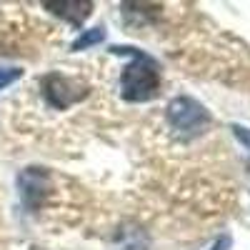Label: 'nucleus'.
<instances>
[{
    "label": "nucleus",
    "mask_w": 250,
    "mask_h": 250,
    "mask_svg": "<svg viewBox=\"0 0 250 250\" xmlns=\"http://www.w3.org/2000/svg\"><path fill=\"white\" fill-rule=\"evenodd\" d=\"M20 75H23V70H20V68H0V90L8 88L10 83H15Z\"/></svg>",
    "instance_id": "0eeeda50"
},
{
    "label": "nucleus",
    "mask_w": 250,
    "mask_h": 250,
    "mask_svg": "<svg viewBox=\"0 0 250 250\" xmlns=\"http://www.w3.org/2000/svg\"><path fill=\"white\" fill-rule=\"evenodd\" d=\"M20 190H23V198L28 203L40 200V193L48 190V175L38 168H28L23 175H20Z\"/></svg>",
    "instance_id": "39448f33"
},
{
    "label": "nucleus",
    "mask_w": 250,
    "mask_h": 250,
    "mask_svg": "<svg viewBox=\"0 0 250 250\" xmlns=\"http://www.w3.org/2000/svg\"><path fill=\"white\" fill-rule=\"evenodd\" d=\"M45 8H50L60 18L70 20L73 25H80V23H85V18L90 15L93 3H85V0H83V3L80 0H62V3H45Z\"/></svg>",
    "instance_id": "20e7f679"
},
{
    "label": "nucleus",
    "mask_w": 250,
    "mask_h": 250,
    "mask_svg": "<svg viewBox=\"0 0 250 250\" xmlns=\"http://www.w3.org/2000/svg\"><path fill=\"white\" fill-rule=\"evenodd\" d=\"M43 93H45L50 105L53 108H60V110L73 105L75 100L85 98V88H80L78 83L62 78V75H48L43 80Z\"/></svg>",
    "instance_id": "7ed1b4c3"
},
{
    "label": "nucleus",
    "mask_w": 250,
    "mask_h": 250,
    "mask_svg": "<svg viewBox=\"0 0 250 250\" xmlns=\"http://www.w3.org/2000/svg\"><path fill=\"white\" fill-rule=\"evenodd\" d=\"M228 248H230V235H223V238H218V240L213 243L210 250H228Z\"/></svg>",
    "instance_id": "1a4fd4ad"
},
{
    "label": "nucleus",
    "mask_w": 250,
    "mask_h": 250,
    "mask_svg": "<svg viewBox=\"0 0 250 250\" xmlns=\"http://www.w3.org/2000/svg\"><path fill=\"white\" fill-rule=\"evenodd\" d=\"M168 120L170 125L183 133V135H198L208 128L210 123V113H208L198 100L193 98H175L170 105H168Z\"/></svg>",
    "instance_id": "f03ea898"
},
{
    "label": "nucleus",
    "mask_w": 250,
    "mask_h": 250,
    "mask_svg": "<svg viewBox=\"0 0 250 250\" xmlns=\"http://www.w3.org/2000/svg\"><path fill=\"white\" fill-rule=\"evenodd\" d=\"M233 130H235V138H238V140L245 145V148L250 150V130H248V128H240V125H235Z\"/></svg>",
    "instance_id": "6e6552de"
},
{
    "label": "nucleus",
    "mask_w": 250,
    "mask_h": 250,
    "mask_svg": "<svg viewBox=\"0 0 250 250\" xmlns=\"http://www.w3.org/2000/svg\"><path fill=\"white\" fill-rule=\"evenodd\" d=\"M105 40V30L103 28H93V30H85L83 33L75 43H73V50H85V48H90V45H98V43H103Z\"/></svg>",
    "instance_id": "423d86ee"
},
{
    "label": "nucleus",
    "mask_w": 250,
    "mask_h": 250,
    "mask_svg": "<svg viewBox=\"0 0 250 250\" xmlns=\"http://www.w3.org/2000/svg\"><path fill=\"white\" fill-rule=\"evenodd\" d=\"M113 53L123 55H133V62L123 70L120 75V90L123 98L130 103H145L153 100L160 90V70L158 62L135 48H113Z\"/></svg>",
    "instance_id": "f257e3e1"
}]
</instances>
